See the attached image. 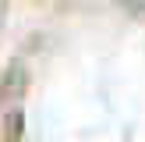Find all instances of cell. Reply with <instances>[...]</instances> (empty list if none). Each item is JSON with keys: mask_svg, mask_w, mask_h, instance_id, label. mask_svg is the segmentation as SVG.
<instances>
[]
</instances>
